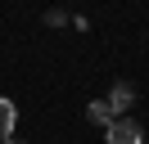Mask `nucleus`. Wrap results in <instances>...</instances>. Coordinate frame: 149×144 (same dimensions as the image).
Listing matches in <instances>:
<instances>
[{
    "instance_id": "1",
    "label": "nucleus",
    "mask_w": 149,
    "mask_h": 144,
    "mask_svg": "<svg viewBox=\"0 0 149 144\" xmlns=\"http://www.w3.org/2000/svg\"><path fill=\"white\" fill-rule=\"evenodd\" d=\"M109 144H145V131H140V122H131V117H118V122L109 126Z\"/></svg>"
},
{
    "instance_id": "3",
    "label": "nucleus",
    "mask_w": 149,
    "mask_h": 144,
    "mask_svg": "<svg viewBox=\"0 0 149 144\" xmlns=\"http://www.w3.org/2000/svg\"><path fill=\"white\" fill-rule=\"evenodd\" d=\"M14 126H18V108H14L9 99H0V144L14 140Z\"/></svg>"
},
{
    "instance_id": "5",
    "label": "nucleus",
    "mask_w": 149,
    "mask_h": 144,
    "mask_svg": "<svg viewBox=\"0 0 149 144\" xmlns=\"http://www.w3.org/2000/svg\"><path fill=\"white\" fill-rule=\"evenodd\" d=\"M9 144H18V140H9Z\"/></svg>"
},
{
    "instance_id": "2",
    "label": "nucleus",
    "mask_w": 149,
    "mask_h": 144,
    "mask_svg": "<svg viewBox=\"0 0 149 144\" xmlns=\"http://www.w3.org/2000/svg\"><path fill=\"white\" fill-rule=\"evenodd\" d=\"M86 122H91V126H104V131H109V126L118 122V113L109 108V99H91V104H86Z\"/></svg>"
},
{
    "instance_id": "4",
    "label": "nucleus",
    "mask_w": 149,
    "mask_h": 144,
    "mask_svg": "<svg viewBox=\"0 0 149 144\" xmlns=\"http://www.w3.org/2000/svg\"><path fill=\"white\" fill-rule=\"evenodd\" d=\"M131 99H136V86H131V81H118L113 95H109V108L113 113H118V108H131Z\"/></svg>"
}]
</instances>
